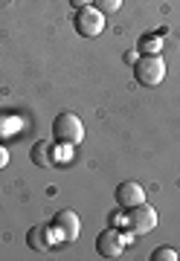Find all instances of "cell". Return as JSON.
<instances>
[{"mask_svg":"<svg viewBox=\"0 0 180 261\" xmlns=\"http://www.w3.org/2000/svg\"><path fill=\"white\" fill-rule=\"evenodd\" d=\"M73 23H76V32L82 38H96L105 29V15L96 6H85V9L76 12V20Z\"/></svg>","mask_w":180,"mask_h":261,"instance_id":"obj_4","label":"cell"},{"mask_svg":"<svg viewBox=\"0 0 180 261\" xmlns=\"http://www.w3.org/2000/svg\"><path fill=\"white\" fill-rule=\"evenodd\" d=\"M125 61H128V64H134V61H137V53H134V49H128V53H125Z\"/></svg>","mask_w":180,"mask_h":261,"instance_id":"obj_15","label":"cell"},{"mask_svg":"<svg viewBox=\"0 0 180 261\" xmlns=\"http://www.w3.org/2000/svg\"><path fill=\"white\" fill-rule=\"evenodd\" d=\"M6 166H9V151L0 145V168H6Z\"/></svg>","mask_w":180,"mask_h":261,"instance_id":"obj_13","label":"cell"},{"mask_svg":"<svg viewBox=\"0 0 180 261\" xmlns=\"http://www.w3.org/2000/svg\"><path fill=\"white\" fill-rule=\"evenodd\" d=\"M122 247H125V238L116 232V226L99 232V238H96V252H99L102 258H116V255H122Z\"/></svg>","mask_w":180,"mask_h":261,"instance_id":"obj_5","label":"cell"},{"mask_svg":"<svg viewBox=\"0 0 180 261\" xmlns=\"http://www.w3.org/2000/svg\"><path fill=\"white\" fill-rule=\"evenodd\" d=\"M160 224V218L148 203H140V206H131L128 215H125V226L128 232H137V235H148L154 232V226Z\"/></svg>","mask_w":180,"mask_h":261,"instance_id":"obj_2","label":"cell"},{"mask_svg":"<svg viewBox=\"0 0 180 261\" xmlns=\"http://www.w3.org/2000/svg\"><path fill=\"white\" fill-rule=\"evenodd\" d=\"M27 244H29V250H35V252H44V250H49V229L47 226H32L27 232Z\"/></svg>","mask_w":180,"mask_h":261,"instance_id":"obj_8","label":"cell"},{"mask_svg":"<svg viewBox=\"0 0 180 261\" xmlns=\"http://www.w3.org/2000/svg\"><path fill=\"white\" fill-rule=\"evenodd\" d=\"M116 203L122 206V209L145 203V189H142L140 183H134V180H125V183L116 186Z\"/></svg>","mask_w":180,"mask_h":261,"instance_id":"obj_7","label":"cell"},{"mask_svg":"<svg viewBox=\"0 0 180 261\" xmlns=\"http://www.w3.org/2000/svg\"><path fill=\"white\" fill-rule=\"evenodd\" d=\"M180 252H174L171 247H157V250L151 252V261H177Z\"/></svg>","mask_w":180,"mask_h":261,"instance_id":"obj_11","label":"cell"},{"mask_svg":"<svg viewBox=\"0 0 180 261\" xmlns=\"http://www.w3.org/2000/svg\"><path fill=\"white\" fill-rule=\"evenodd\" d=\"M160 49H163L160 38H145V41H142V53H145V56H157Z\"/></svg>","mask_w":180,"mask_h":261,"instance_id":"obj_12","label":"cell"},{"mask_svg":"<svg viewBox=\"0 0 180 261\" xmlns=\"http://www.w3.org/2000/svg\"><path fill=\"white\" fill-rule=\"evenodd\" d=\"M93 6L102 12V15H114V12H119L122 0H93Z\"/></svg>","mask_w":180,"mask_h":261,"instance_id":"obj_10","label":"cell"},{"mask_svg":"<svg viewBox=\"0 0 180 261\" xmlns=\"http://www.w3.org/2000/svg\"><path fill=\"white\" fill-rule=\"evenodd\" d=\"M53 140L58 145H79V142L85 140V125L79 119L76 113H58L56 119H53Z\"/></svg>","mask_w":180,"mask_h":261,"instance_id":"obj_1","label":"cell"},{"mask_svg":"<svg viewBox=\"0 0 180 261\" xmlns=\"http://www.w3.org/2000/svg\"><path fill=\"white\" fill-rule=\"evenodd\" d=\"M134 75L137 82L145 84V87H154L166 79V64H163L160 56H142L137 64H134Z\"/></svg>","mask_w":180,"mask_h":261,"instance_id":"obj_3","label":"cell"},{"mask_svg":"<svg viewBox=\"0 0 180 261\" xmlns=\"http://www.w3.org/2000/svg\"><path fill=\"white\" fill-rule=\"evenodd\" d=\"M70 3H73L76 9H85V6H90V3H93V0H70Z\"/></svg>","mask_w":180,"mask_h":261,"instance_id":"obj_14","label":"cell"},{"mask_svg":"<svg viewBox=\"0 0 180 261\" xmlns=\"http://www.w3.org/2000/svg\"><path fill=\"white\" fill-rule=\"evenodd\" d=\"M32 163L41 166V168L56 166V151H53V145H49V142H35V145H32Z\"/></svg>","mask_w":180,"mask_h":261,"instance_id":"obj_9","label":"cell"},{"mask_svg":"<svg viewBox=\"0 0 180 261\" xmlns=\"http://www.w3.org/2000/svg\"><path fill=\"white\" fill-rule=\"evenodd\" d=\"M79 215L73 212V209H61V212H56V218H53V229H56L64 241H76L79 238Z\"/></svg>","mask_w":180,"mask_h":261,"instance_id":"obj_6","label":"cell"}]
</instances>
